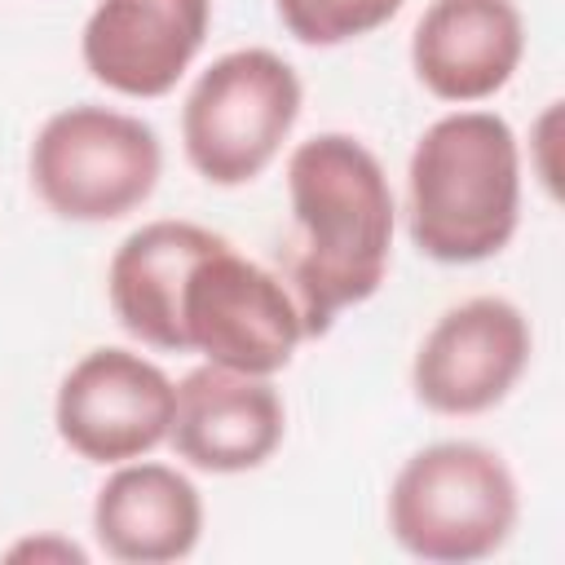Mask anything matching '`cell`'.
I'll list each match as a JSON object with an SVG mask.
<instances>
[{"label":"cell","mask_w":565,"mask_h":565,"mask_svg":"<svg viewBox=\"0 0 565 565\" xmlns=\"http://www.w3.org/2000/svg\"><path fill=\"white\" fill-rule=\"evenodd\" d=\"M93 534L102 552L124 565L181 561L199 547L203 534L199 486L172 463H115L93 499Z\"/></svg>","instance_id":"obj_13"},{"label":"cell","mask_w":565,"mask_h":565,"mask_svg":"<svg viewBox=\"0 0 565 565\" xmlns=\"http://www.w3.org/2000/svg\"><path fill=\"white\" fill-rule=\"evenodd\" d=\"M525 57L516 0H428L411 31V71L437 97L472 106L494 97Z\"/></svg>","instance_id":"obj_11"},{"label":"cell","mask_w":565,"mask_h":565,"mask_svg":"<svg viewBox=\"0 0 565 565\" xmlns=\"http://www.w3.org/2000/svg\"><path fill=\"white\" fill-rule=\"evenodd\" d=\"M521 225V146L494 110L433 119L406 163V234L437 265L499 256Z\"/></svg>","instance_id":"obj_2"},{"label":"cell","mask_w":565,"mask_h":565,"mask_svg":"<svg viewBox=\"0 0 565 565\" xmlns=\"http://www.w3.org/2000/svg\"><path fill=\"white\" fill-rule=\"evenodd\" d=\"M26 168L53 216L102 225L137 212L154 194L163 177V146L146 119L79 102L40 124Z\"/></svg>","instance_id":"obj_5"},{"label":"cell","mask_w":565,"mask_h":565,"mask_svg":"<svg viewBox=\"0 0 565 565\" xmlns=\"http://www.w3.org/2000/svg\"><path fill=\"white\" fill-rule=\"evenodd\" d=\"M530 353V318L508 296H468L419 340L411 388L433 415H486L516 388Z\"/></svg>","instance_id":"obj_8"},{"label":"cell","mask_w":565,"mask_h":565,"mask_svg":"<svg viewBox=\"0 0 565 565\" xmlns=\"http://www.w3.org/2000/svg\"><path fill=\"white\" fill-rule=\"evenodd\" d=\"M177 384L132 349L102 344L84 353L57 384L53 428L88 463L115 468L168 441Z\"/></svg>","instance_id":"obj_7"},{"label":"cell","mask_w":565,"mask_h":565,"mask_svg":"<svg viewBox=\"0 0 565 565\" xmlns=\"http://www.w3.org/2000/svg\"><path fill=\"white\" fill-rule=\"evenodd\" d=\"M291 256L287 287L305 335H327L340 309L380 291L393 256L397 203L375 150L349 132H318L287 154Z\"/></svg>","instance_id":"obj_1"},{"label":"cell","mask_w":565,"mask_h":565,"mask_svg":"<svg viewBox=\"0 0 565 565\" xmlns=\"http://www.w3.org/2000/svg\"><path fill=\"white\" fill-rule=\"evenodd\" d=\"M282 433L287 411L269 375L203 362L177 384L168 446L199 472H252L282 446Z\"/></svg>","instance_id":"obj_10"},{"label":"cell","mask_w":565,"mask_h":565,"mask_svg":"<svg viewBox=\"0 0 565 565\" xmlns=\"http://www.w3.org/2000/svg\"><path fill=\"white\" fill-rule=\"evenodd\" d=\"M9 561H62V565H84L88 561V552L79 547V543H71V539H57V534H44V539H22V543H13L9 547Z\"/></svg>","instance_id":"obj_15"},{"label":"cell","mask_w":565,"mask_h":565,"mask_svg":"<svg viewBox=\"0 0 565 565\" xmlns=\"http://www.w3.org/2000/svg\"><path fill=\"white\" fill-rule=\"evenodd\" d=\"M225 238L194 221H146L110 256L106 296L119 327L163 353H185L181 296L194 265Z\"/></svg>","instance_id":"obj_12"},{"label":"cell","mask_w":565,"mask_h":565,"mask_svg":"<svg viewBox=\"0 0 565 565\" xmlns=\"http://www.w3.org/2000/svg\"><path fill=\"white\" fill-rule=\"evenodd\" d=\"M521 516V490L499 450L481 441H433L388 486V534L433 565L494 556Z\"/></svg>","instance_id":"obj_3"},{"label":"cell","mask_w":565,"mask_h":565,"mask_svg":"<svg viewBox=\"0 0 565 565\" xmlns=\"http://www.w3.org/2000/svg\"><path fill=\"white\" fill-rule=\"evenodd\" d=\"M402 4L406 0H274V13L300 44L335 49L380 31L402 13Z\"/></svg>","instance_id":"obj_14"},{"label":"cell","mask_w":565,"mask_h":565,"mask_svg":"<svg viewBox=\"0 0 565 565\" xmlns=\"http://www.w3.org/2000/svg\"><path fill=\"white\" fill-rule=\"evenodd\" d=\"M300 106L305 88L282 53H221L185 93L181 150L207 185H247L278 159Z\"/></svg>","instance_id":"obj_4"},{"label":"cell","mask_w":565,"mask_h":565,"mask_svg":"<svg viewBox=\"0 0 565 565\" xmlns=\"http://www.w3.org/2000/svg\"><path fill=\"white\" fill-rule=\"evenodd\" d=\"M181 331L185 353L243 375H278L309 340L282 274L247 260L230 238L194 265L181 296Z\"/></svg>","instance_id":"obj_6"},{"label":"cell","mask_w":565,"mask_h":565,"mask_svg":"<svg viewBox=\"0 0 565 565\" xmlns=\"http://www.w3.org/2000/svg\"><path fill=\"white\" fill-rule=\"evenodd\" d=\"M212 0H97L79 31L84 71L119 97H163L199 57Z\"/></svg>","instance_id":"obj_9"}]
</instances>
